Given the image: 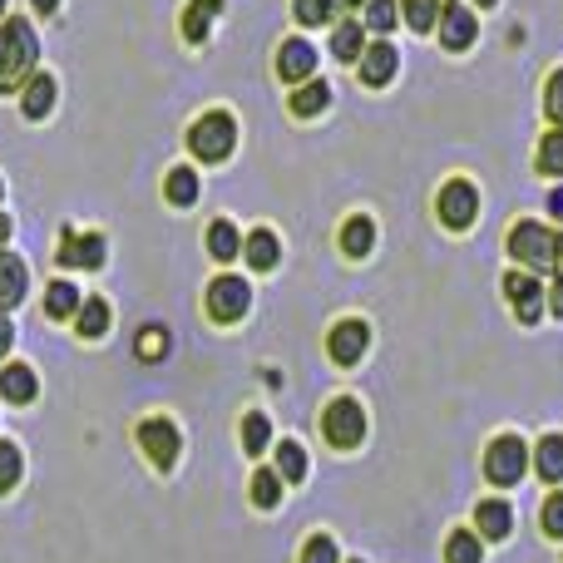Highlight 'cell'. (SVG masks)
<instances>
[{
    "instance_id": "7bdbcfd3",
    "label": "cell",
    "mask_w": 563,
    "mask_h": 563,
    "mask_svg": "<svg viewBox=\"0 0 563 563\" xmlns=\"http://www.w3.org/2000/svg\"><path fill=\"white\" fill-rule=\"evenodd\" d=\"M549 311H554V317H563V273L554 277V291H549Z\"/></svg>"
},
{
    "instance_id": "52a82bcc",
    "label": "cell",
    "mask_w": 563,
    "mask_h": 563,
    "mask_svg": "<svg viewBox=\"0 0 563 563\" xmlns=\"http://www.w3.org/2000/svg\"><path fill=\"white\" fill-rule=\"evenodd\" d=\"M247 307H253V287H247L243 277L223 273L208 282V317L223 321V327H233V321L247 317Z\"/></svg>"
},
{
    "instance_id": "9a60e30c",
    "label": "cell",
    "mask_w": 563,
    "mask_h": 563,
    "mask_svg": "<svg viewBox=\"0 0 563 563\" xmlns=\"http://www.w3.org/2000/svg\"><path fill=\"white\" fill-rule=\"evenodd\" d=\"M55 75H45V69H35V75L20 85V109H25V119H49V109H55Z\"/></svg>"
},
{
    "instance_id": "277c9868",
    "label": "cell",
    "mask_w": 563,
    "mask_h": 563,
    "mask_svg": "<svg viewBox=\"0 0 563 563\" xmlns=\"http://www.w3.org/2000/svg\"><path fill=\"white\" fill-rule=\"evenodd\" d=\"M233 144H238V124H233V114H223V109L203 114L194 129H188V148H194V158H203V164H223V158L233 154Z\"/></svg>"
},
{
    "instance_id": "8fae6325",
    "label": "cell",
    "mask_w": 563,
    "mask_h": 563,
    "mask_svg": "<svg viewBox=\"0 0 563 563\" xmlns=\"http://www.w3.org/2000/svg\"><path fill=\"white\" fill-rule=\"evenodd\" d=\"M366 346H371V327L361 317L336 321V327H331V336H327V351H331V361H336V366H356V361L366 356Z\"/></svg>"
},
{
    "instance_id": "f1b7e54d",
    "label": "cell",
    "mask_w": 563,
    "mask_h": 563,
    "mask_svg": "<svg viewBox=\"0 0 563 563\" xmlns=\"http://www.w3.org/2000/svg\"><path fill=\"white\" fill-rule=\"evenodd\" d=\"M164 198L174 208H194L198 203V174L194 168H174V174L164 178Z\"/></svg>"
},
{
    "instance_id": "d590c367",
    "label": "cell",
    "mask_w": 563,
    "mask_h": 563,
    "mask_svg": "<svg viewBox=\"0 0 563 563\" xmlns=\"http://www.w3.org/2000/svg\"><path fill=\"white\" fill-rule=\"evenodd\" d=\"M253 505L257 509H277L282 505V475L277 470H257L253 475Z\"/></svg>"
},
{
    "instance_id": "3957f363",
    "label": "cell",
    "mask_w": 563,
    "mask_h": 563,
    "mask_svg": "<svg viewBox=\"0 0 563 563\" xmlns=\"http://www.w3.org/2000/svg\"><path fill=\"white\" fill-rule=\"evenodd\" d=\"M321 435L331 450H356L366 440V406L356 396H336L321 410Z\"/></svg>"
},
{
    "instance_id": "c3c4849f",
    "label": "cell",
    "mask_w": 563,
    "mask_h": 563,
    "mask_svg": "<svg viewBox=\"0 0 563 563\" xmlns=\"http://www.w3.org/2000/svg\"><path fill=\"white\" fill-rule=\"evenodd\" d=\"M475 5H495V0H475Z\"/></svg>"
},
{
    "instance_id": "8d00e7d4",
    "label": "cell",
    "mask_w": 563,
    "mask_h": 563,
    "mask_svg": "<svg viewBox=\"0 0 563 563\" xmlns=\"http://www.w3.org/2000/svg\"><path fill=\"white\" fill-rule=\"evenodd\" d=\"M291 10H297L301 25H331V15H336V0H291Z\"/></svg>"
},
{
    "instance_id": "cb8c5ba5",
    "label": "cell",
    "mask_w": 563,
    "mask_h": 563,
    "mask_svg": "<svg viewBox=\"0 0 563 563\" xmlns=\"http://www.w3.org/2000/svg\"><path fill=\"white\" fill-rule=\"evenodd\" d=\"M109 321H114V311H109V301H104V297H85V301H79V311H75L79 336H89V341L104 336Z\"/></svg>"
},
{
    "instance_id": "4dcf8cb0",
    "label": "cell",
    "mask_w": 563,
    "mask_h": 563,
    "mask_svg": "<svg viewBox=\"0 0 563 563\" xmlns=\"http://www.w3.org/2000/svg\"><path fill=\"white\" fill-rule=\"evenodd\" d=\"M534 168L549 178H563V129H549L539 139V154H534Z\"/></svg>"
},
{
    "instance_id": "d6986e66",
    "label": "cell",
    "mask_w": 563,
    "mask_h": 563,
    "mask_svg": "<svg viewBox=\"0 0 563 563\" xmlns=\"http://www.w3.org/2000/svg\"><path fill=\"white\" fill-rule=\"evenodd\" d=\"M243 257L253 263V273H273V267L282 263V243H277V233H267V228L247 233V238H243Z\"/></svg>"
},
{
    "instance_id": "e575fe53",
    "label": "cell",
    "mask_w": 563,
    "mask_h": 563,
    "mask_svg": "<svg viewBox=\"0 0 563 563\" xmlns=\"http://www.w3.org/2000/svg\"><path fill=\"white\" fill-rule=\"evenodd\" d=\"M20 475H25L20 445H15V440H0V495H5V489H15V485H20Z\"/></svg>"
},
{
    "instance_id": "836d02e7",
    "label": "cell",
    "mask_w": 563,
    "mask_h": 563,
    "mask_svg": "<svg viewBox=\"0 0 563 563\" xmlns=\"http://www.w3.org/2000/svg\"><path fill=\"white\" fill-rule=\"evenodd\" d=\"M396 20H400V5H396V0H366V20H361V25L376 30L380 40L396 30Z\"/></svg>"
},
{
    "instance_id": "7a4b0ae2",
    "label": "cell",
    "mask_w": 563,
    "mask_h": 563,
    "mask_svg": "<svg viewBox=\"0 0 563 563\" xmlns=\"http://www.w3.org/2000/svg\"><path fill=\"white\" fill-rule=\"evenodd\" d=\"M509 257H515V263H525V273H554L559 238L549 233V223L525 218V223H515V233H509Z\"/></svg>"
},
{
    "instance_id": "4fadbf2b",
    "label": "cell",
    "mask_w": 563,
    "mask_h": 563,
    "mask_svg": "<svg viewBox=\"0 0 563 563\" xmlns=\"http://www.w3.org/2000/svg\"><path fill=\"white\" fill-rule=\"evenodd\" d=\"M59 267H89V273L104 267V238L65 228V238H59Z\"/></svg>"
},
{
    "instance_id": "44dd1931",
    "label": "cell",
    "mask_w": 563,
    "mask_h": 563,
    "mask_svg": "<svg viewBox=\"0 0 563 563\" xmlns=\"http://www.w3.org/2000/svg\"><path fill=\"white\" fill-rule=\"evenodd\" d=\"M529 465L539 470V479L544 485H563V435H544L534 445V455H529Z\"/></svg>"
},
{
    "instance_id": "f6af8a7d",
    "label": "cell",
    "mask_w": 563,
    "mask_h": 563,
    "mask_svg": "<svg viewBox=\"0 0 563 563\" xmlns=\"http://www.w3.org/2000/svg\"><path fill=\"white\" fill-rule=\"evenodd\" d=\"M30 5H35L40 15H55V10H59V0H30Z\"/></svg>"
},
{
    "instance_id": "ffe728a7",
    "label": "cell",
    "mask_w": 563,
    "mask_h": 563,
    "mask_svg": "<svg viewBox=\"0 0 563 563\" xmlns=\"http://www.w3.org/2000/svg\"><path fill=\"white\" fill-rule=\"evenodd\" d=\"M218 10H223V0H188V10H184V40L188 45H203L208 30H213V20H218Z\"/></svg>"
},
{
    "instance_id": "ba28073f",
    "label": "cell",
    "mask_w": 563,
    "mask_h": 563,
    "mask_svg": "<svg viewBox=\"0 0 563 563\" xmlns=\"http://www.w3.org/2000/svg\"><path fill=\"white\" fill-rule=\"evenodd\" d=\"M139 445H144V455L154 460L158 470H174L178 450H184V435H178L174 420L154 416V420H144V426H139Z\"/></svg>"
},
{
    "instance_id": "8992f818",
    "label": "cell",
    "mask_w": 563,
    "mask_h": 563,
    "mask_svg": "<svg viewBox=\"0 0 563 563\" xmlns=\"http://www.w3.org/2000/svg\"><path fill=\"white\" fill-rule=\"evenodd\" d=\"M435 213H440V223H445L450 233H465V228L479 218V188L470 184V178H450V184L440 188V198H435Z\"/></svg>"
},
{
    "instance_id": "ac0fdd59",
    "label": "cell",
    "mask_w": 563,
    "mask_h": 563,
    "mask_svg": "<svg viewBox=\"0 0 563 563\" xmlns=\"http://www.w3.org/2000/svg\"><path fill=\"white\" fill-rule=\"evenodd\" d=\"M331 55H336L341 65H361V55H366V25H361V20H341V25L331 30Z\"/></svg>"
},
{
    "instance_id": "f907efd6",
    "label": "cell",
    "mask_w": 563,
    "mask_h": 563,
    "mask_svg": "<svg viewBox=\"0 0 563 563\" xmlns=\"http://www.w3.org/2000/svg\"><path fill=\"white\" fill-rule=\"evenodd\" d=\"M0 198H5V184H0Z\"/></svg>"
},
{
    "instance_id": "ee69618b",
    "label": "cell",
    "mask_w": 563,
    "mask_h": 563,
    "mask_svg": "<svg viewBox=\"0 0 563 563\" xmlns=\"http://www.w3.org/2000/svg\"><path fill=\"white\" fill-rule=\"evenodd\" d=\"M549 213H554L559 223H563V188H554V194H549Z\"/></svg>"
},
{
    "instance_id": "603a6c76",
    "label": "cell",
    "mask_w": 563,
    "mask_h": 563,
    "mask_svg": "<svg viewBox=\"0 0 563 563\" xmlns=\"http://www.w3.org/2000/svg\"><path fill=\"white\" fill-rule=\"evenodd\" d=\"M327 104H331V85H327V79H307V85L291 89V114H297V119H317Z\"/></svg>"
},
{
    "instance_id": "5bb4252c",
    "label": "cell",
    "mask_w": 563,
    "mask_h": 563,
    "mask_svg": "<svg viewBox=\"0 0 563 563\" xmlns=\"http://www.w3.org/2000/svg\"><path fill=\"white\" fill-rule=\"evenodd\" d=\"M396 69H400L396 45H390V40H376V45H366V55H361V85L380 89V85H390V79H396Z\"/></svg>"
},
{
    "instance_id": "9c48e42d",
    "label": "cell",
    "mask_w": 563,
    "mask_h": 563,
    "mask_svg": "<svg viewBox=\"0 0 563 563\" xmlns=\"http://www.w3.org/2000/svg\"><path fill=\"white\" fill-rule=\"evenodd\" d=\"M440 45L450 49V55H460V49H470L479 40V20L475 10H465L460 0H450V5H440V25H435Z\"/></svg>"
},
{
    "instance_id": "f546056e",
    "label": "cell",
    "mask_w": 563,
    "mask_h": 563,
    "mask_svg": "<svg viewBox=\"0 0 563 563\" xmlns=\"http://www.w3.org/2000/svg\"><path fill=\"white\" fill-rule=\"evenodd\" d=\"M485 559V539L470 534V529H455L445 539V563H479Z\"/></svg>"
},
{
    "instance_id": "d4e9b609",
    "label": "cell",
    "mask_w": 563,
    "mask_h": 563,
    "mask_svg": "<svg viewBox=\"0 0 563 563\" xmlns=\"http://www.w3.org/2000/svg\"><path fill=\"white\" fill-rule=\"evenodd\" d=\"M371 247H376V223L371 218H346V228H341V253L346 257H366Z\"/></svg>"
},
{
    "instance_id": "484cf974",
    "label": "cell",
    "mask_w": 563,
    "mask_h": 563,
    "mask_svg": "<svg viewBox=\"0 0 563 563\" xmlns=\"http://www.w3.org/2000/svg\"><path fill=\"white\" fill-rule=\"evenodd\" d=\"M208 253H213V263H233V257L243 253V233H238L228 218H218V223L208 228Z\"/></svg>"
},
{
    "instance_id": "e0dca14e",
    "label": "cell",
    "mask_w": 563,
    "mask_h": 563,
    "mask_svg": "<svg viewBox=\"0 0 563 563\" xmlns=\"http://www.w3.org/2000/svg\"><path fill=\"white\" fill-rule=\"evenodd\" d=\"M0 396H5L10 406H30V400L40 396V380H35V371H30L25 361H15V366H5V371H0Z\"/></svg>"
},
{
    "instance_id": "83f0119b",
    "label": "cell",
    "mask_w": 563,
    "mask_h": 563,
    "mask_svg": "<svg viewBox=\"0 0 563 563\" xmlns=\"http://www.w3.org/2000/svg\"><path fill=\"white\" fill-rule=\"evenodd\" d=\"M273 470L282 475V485H301V479H307V450H301L297 440H282Z\"/></svg>"
},
{
    "instance_id": "60d3db41",
    "label": "cell",
    "mask_w": 563,
    "mask_h": 563,
    "mask_svg": "<svg viewBox=\"0 0 563 563\" xmlns=\"http://www.w3.org/2000/svg\"><path fill=\"white\" fill-rule=\"evenodd\" d=\"M544 114L554 119V129H563V69H554L544 85Z\"/></svg>"
},
{
    "instance_id": "4316f807",
    "label": "cell",
    "mask_w": 563,
    "mask_h": 563,
    "mask_svg": "<svg viewBox=\"0 0 563 563\" xmlns=\"http://www.w3.org/2000/svg\"><path fill=\"white\" fill-rule=\"evenodd\" d=\"M79 291H75V282H49V291H45V317L49 321H69L79 311Z\"/></svg>"
},
{
    "instance_id": "5b68a950",
    "label": "cell",
    "mask_w": 563,
    "mask_h": 563,
    "mask_svg": "<svg viewBox=\"0 0 563 563\" xmlns=\"http://www.w3.org/2000/svg\"><path fill=\"white\" fill-rule=\"evenodd\" d=\"M525 470H529V445H525V440H519V435H495V440H489V450H485L489 485L515 489L519 479H525Z\"/></svg>"
},
{
    "instance_id": "2e32d148",
    "label": "cell",
    "mask_w": 563,
    "mask_h": 563,
    "mask_svg": "<svg viewBox=\"0 0 563 563\" xmlns=\"http://www.w3.org/2000/svg\"><path fill=\"white\" fill-rule=\"evenodd\" d=\"M475 534L479 539H509V534H515V509H509L505 499H479Z\"/></svg>"
},
{
    "instance_id": "7402d4cb",
    "label": "cell",
    "mask_w": 563,
    "mask_h": 563,
    "mask_svg": "<svg viewBox=\"0 0 563 563\" xmlns=\"http://www.w3.org/2000/svg\"><path fill=\"white\" fill-rule=\"evenodd\" d=\"M25 287H30V273H25V263H20L15 253H0V307H15L20 297H25Z\"/></svg>"
},
{
    "instance_id": "7c38bea8",
    "label": "cell",
    "mask_w": 563,
    "mask_h": 563,
    "mask_svg": "<svg viewBox=\"0 0 563 563\" xmlns=\"http://www.w3.org/2000/svg\"><path fill=\"white\" fill-rule=\"evenodd\" d=\"M277 75L287 79V85H307V79H317V49H311V40H282L277 49Z\"/></svg>"
},
{
    "instance_id": "681fc988",
    "label": "cell",
    "mask_w": 563,
    "mask_h": 563,
    "mask_svg": "<svg viewBox=\"0 0 563 563\" xmlns=\"http://www.w3.org/2000/svg\"><path fill=\"white\" fill-rule=\"evenodd\" d=\"M0 20H5V0H0Z\"/></svg>"
},
{
    "instance_id": "ab89813d",
    "label": "cell",
    "mask_w": 563,
    "mask_h": 563,
    "mask_svg": "<svg viewBox=\"0 0 563 563\" xmlns=\"http://www.w3.org/2000/svg\"><path fill=\"white\" fill-rule=\"evenodd\" d=\"M164 351H168V331L164 327H144V331H139V356H144V361H164Z\"/></svg>"
},
{
    "instance_id": "7dc6e473",
    "label": "cell",
    "mask_w": 563,
    "mask_h": 563,
    "mask_svg": "<svg viewBox=\"0 0 563 563\" xmlns=\"http://www.w3.org/2000/svg\"><path fill=\"white\" fill-rule=\"evenodd\" d=\"M341 5H366V0H341Z\"/></svg>"
},
{
    "instance_id": "30bf717a",
    "label": "cell",
    "mask_w": 563,
    "mask_h": 563,
    "mask_svg": "<svg viewBox=\"0 0 563 563\" xmlns=\"http://www.w3.org/2000/svg\"><path fill=\"white\" fill-rule=\"evenodd\" d=\"M505 297L515 301V317L525 321V327H534L539 317H544V282L534 273H505Z\"/></svg>"
},
{
    "instance_id": "b9f144b4",
    "label": "cell",
    "mask_w": 563,
    "mask_h": 563,
    "mask_svg": "<svg viewBox=\"0 0 563 563\" xmlns=\"http://www.w3.org/2000/svg\"><path fill=\"white\" fill-rule=\"evenodd\" d=\"M10 341H15V327H10V311L0 307V356L10 351Z\"/></svg>"
},
{
    "instance_id": "f35d334b",
    "label": "cell",
    "mask_w": 563,
    "mask_h": 563,
    "mask_svg": "<svg viewBox=\"0 0 563 563\" xmlns=\"http://www.w3.org/2000/svg\"><path fill=\"white\" fill-rule=\"evenodd\" d=\"M539 529H544L549 539H563V489L544 499V509H539Z\"/></svg>"
},
{
    "instance_id": "74e56055",
    "label": "cell",
    "mask_w": 563,
    "mask_h": 563,
    "mask_svg": "<svg viewBox=\"0 0 563 563\" xmlns=\"http://www.w3.org/2000/svg\"><path fill=\"white\" fill-rule=\"evenodd\" d=\"M301 563H341V549L331 534H311L307 549H301Z\"/></svg>"
},
{
    "instance_id": "6da1fadb",
    "label": "cell",
    "mask_w": 563,
    "mask_h": 563,
    "mask_svg": "<svg viewBox=\"0 0 563 563\" xmlns=\"http://www.w3.org/2000/svg\"><path fill=\"white\" fill-rule=\"evenodd\" d=\"M40 40L25 20H0V95H10L15 85H25L35 75Z\"/></svg>"
},
{
    "instance_id": "1f68e13d",
    "label": "cell",
    "mask_w": 563,
    "mask_h": 563,
    "mask_svg": "<svg viewBox=\"0 0 563 563\" xmlns=\"http://www.w3.org/2000/svg\"><path fill=\"white\" fill-rule=\"evenodd\" d=\"M400 20H406L416 35L440 25V0H400Z\"/></svg>"
},
{
    "instance_id": "bcb514c9",
    "label": "cell",
    "mask_w": 563,
    "mask_h": 563,
    "mask_svg": "<svg viewBox=\"0 0 563 563\" xmlns=\"http://www.w3.org/2000/svg\"><path fill=\"white\" fill-rule=\"evenodd\" d=\"M5 243H10V218L0 213V247H5Z\"/></svg>"
},
{
    "instance_id": "d6a6232c",
    "label": "cell",
    "mask_w": 563,
    "mask_h": 563,
    "mask_svg": "<svg viewBox=\"0 0 563 563\" xmlns=\"http://www.w3.org/2000/svg\"><path fill=\"white\" fill-rule=\"evenodd\" d=\"M267 445H273V420H267L263 410H247L243 416V450L247 455H263Z\"/></svg>"
}]
</instances>
